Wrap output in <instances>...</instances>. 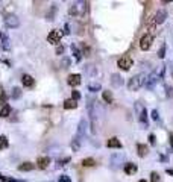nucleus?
I'll return each instance as SVG.
<instances>
[{
	"label": "nucleus",
	"instance_id": "24",
	"mask_svg": "<svg viewBox=\"0 0 173 182\" xmlns=\"http://www.w3.org/2000/svg\"><path fill=\"white\" fill-rule=\"evenodd\" d=\"M0 37H2V41H3V47L5 49H9V40L5 35V32H0Z\"/></svg>",
	"mask_w": 173,
	"mask_h": 182
},
{
	"label": "nucleus",
	"instance_id": "23",
	"mask_svg": "<svg viewBox=\"0 0 173 182\" xmlns=\"http://www.w3.org/2000/svg\"><path fill=\"white\" fill-rule=\"evenodd\" d=\"M155 82H157V76H151L149 79H147V84H146V87L151 90V88H154V87H155Z\"/></svg>",
	"mask_w": 173,
	"mask_h": 182
},
{
	"label": "nucleus",
	"instance_id": "20",
	"mask_svg": "<svg viewBox=\"0 0 173 182\" xmlns=\"http://www.w3.org/2000/svg\"><path fill=\"white\" fill-rule=\"evenodd\" d=\"M8 146H9L8 136H6V135H2V136H0V150H5Z\"/></svg>",
	"mask_w": 173,
	"mask_h": 182
},
{
	"label": "nucleus",
	"instance_id": "19",
	"mask_svg": "<svg viewBox=\"0 0 173 182\" xmlns=\"http://www.w3.org/2000/svg\"><path fill=\"white\" fill-rule=\"evenodd\" d=\"M9 112H11V106H9V105H3L2 109H0V117H2V119L8 117Z\"/></svg>",
	"mask_w": 173,
	"mask_h": 182
},
{
	"label": "nucleus",
	"instance_id": "37",
	"mask_svg": "<svg viewBox=\"0 0 173 182\" xmlns=\"http://www.w3.org/2000/svg\"><path fill=\"white\" fill-rule=\"evenodd\" d=\"M64 34H67V35L70 34V26H68V25H65V26H64Z\"/></svg>",
	"mask_w": 173,
	"mask_h": 182
},
{
	"label": "nucleus",
	"instance_id": "15",
	"mask_svg": "<svg viewBox=\"0 0 173 182\" xmlns=\"http://www.w3.org/2000/svg\"><path fill=\"white\" fill-rule=\"evenodd\" d=\"M111 84L112 85H115V87H121L123 85V79H121V76L120 75H111Z\"/></svg>",
	"mask_w": 173,
	"mask_h": 182
},
{
	"label": "nucleus",
	"instance_id": "41",
	"mask_svg": "<svg viewBox=\"0 0 173 182\" xmlns=\"http://www.w3.org/2000/svg\"><path fill=\"white\" fill-rule=\"evenodd\" d=\"M0 182H5V176L3 175H0Z\"/></svg>",
	"mask_w": 173,
	"mask_h": 182
},
{
	"label": "nucleus",
	"instance_id": "29",
	"mask_svg": "<svg viewBox=\"0 0 173 182\" xmlns=\"http://www.w3.org/2000/svg\"><path fill=\"white\" fill-rule=\"evenodd\" d=\"M151 182H160V175L157 172H152L151 173Z\"/></svg>",
	"mask_w": 173,
	"mask_h": 182
},
{
	"label": "nucleus",
	"instance_id": "26",
	"mask_svg": "<svg viewBox=\"0 0 173 182\" xmlns=\"http://www.w3.org/2000/svg\"><path fill=\"white\" fill-rule=\"evenodd\" d=\"M6 100V91H5V88H3V85H0V102H5Z\"/></svg>",
	"mask_w": 173,
	"mask_h": 182
},
{
	"label": "nucleus",
	"instance_id": "42",
	"mask_svg": "<svg viewBox=\"0 0 173 182\" xmlns=\"http://www.w3.org/2000/svg\"><path fill=\"white\" fill-rule=\"evenodd\" d=\"M138 182H146V181H144V179H140V181H138Z\"/></svg>",
	"mask_w": 173,
	"mask_h": 182
},
{
	"label": "nucleus",
	"instance_id": "6",
	"mask_svg": "<svg viewBox=\"0 0 173 182\" xmlns=\"http://www.w3.org/2000/svg\"><path fill=\"white\" fill-rule=\"evenodd\" d=\"M61 38H62V32L61 31H52L50 34H49V37H47V41L50 44H53V46H56V44H59Z\"/></svg>",
	"mask_w": 173,
	"mask_h": 182
},
{
	"label": "nucleus",
	"instance_id": "7",
	"mask_svg": "<svg viewBox=\"0 0 173 182\" xmlns=\"http://www.w3.org/2000/svg\"><path fill=\"white\" fill-rule=\"evenodd\" d=\"M166 18H167V11L166 9H160L154 15V23H155V25H161V23L166 21Z\"/></svg>",
	"mask_w": 173,
	"mask_h": 182
},
{
	"label": "nucleus",
	"instance_id": "17",
	"mask_svg": "<svg viewBox=\"0 0 173 182\" xmlns=\"http://www.w3.org/2000/svg\"><path fill=\"white\" fill-rule=\"evenodd\" d=\"M103 100H105V103H108V105H111V103L114 102V97H112V93H111V91H108V90L103 91Z\"/></svg>",
	"mask_w": 173,
	"mask_h": 182
},
{
	"label": "nucleus",
	"instance_id": "11",
	"mask_svg": "<svg viewBox=\"0 0 173 182\" xmlns=\"http://www.w3.org/2000/svg\"><path fill=\"white\" fill-rule=\"evenodd\" d=\"M137 153H138V156L144 158L147 153H149V147H147L146 144H141V143H138V144H137Z\"/></svg>",
	"mask_w": 173,
	"mask_h": 182
},
{
	"label": "nucleus",
	"instance_id": "32",
	"mask_svg": "<svg viewBox=\"0 0 173 182\" xmlns=\"http://www.w3.org/2000/svg\"><path fill=\"white\" fill-rule=\"evenodd\" d=\"M149 141H151L152 146L157 144V136H155V134H151V135H149Z\"/></svg>",
	"mask_w": 173,
	"mask_h": 182
},
{
	"label": "nucleus",
	"instance_id": "16",
	"mask_svg": "<svg viewBox=\"0 0 173 182\" xmlns=\"http://www.w3.org/2000/svg\"><path fill=\"white\" fill-rule=\"evenodd\" d=\"M64 108L65 109H75V108H78V102L73 100V99H67L64 102Z\"/></svg>",
	"mask_w": 173,
	"mask_h": 182
},
{
	"label": "nucleus",
	"instance_id": "8",
	"mask_svg": "<svg viewBox=\"0 0 173 182\" xmlns=\"http://www.w3.org/2000/svg\"><path fill=\"white\" fill-rule=\"evenodd\" d=\"M67 84L70 87H78L81 84V75H76V73H73L67 78Z\"/></svg>",
	"mask_w": 173,
	"mask_h": 182
},
{
	"label": "nucleus",
	"instance_id": "36",
	"mask_svg": "<svg viewBox=\"0 0 173 182\" xmlns=\"http://www.w3.org/2000/svg\"><path fill=\"white\" fill-rule=\"evenodd\" d=\"M167 96L169 97H173V88H167Z\"/></svg>",
	"mask_w": 173,
	"mask_h": 182
},
{
	"label": "nucleus",
	"instance_id": "28",
	"mask_svg": "<svg viewBox=\"0 0 173 182\" xmlns=\"http://www.w3.org/2000/svg\"><path fill=\"white\" fill-rule=\"evenodd\" d=\"M82 49H84V53H82V55H85V56H90V53H91V49H90V46H88V44H82Z\"/></svg>",
	"mask_w": 173,
	"mask_h": 182
},
{
	"label": "nucleus",
	"instance_id": "4",
	"mask_svg": "<svg viewBox=\"0 0 173 182\" xmlns=\"http://www.w3.org/2000/svg\"><path fill=\"white\" fill-rule=\"evenodd\" d=\"M132 64H134V61H132L131 56H121L117 61V67H120L121 70H126V72L132 68Z\"/></svg>",
	"mask_w": 173,
	"mask_h": 182
},
{
	"label": "nucleus",
	"instance_id": "2",
	"mask_svg": "<svg viewBox=\"0 0 173 182\" xmlns=\"http://www.w3.org/2000/svg\"><path fill=\"white\" fill-rule=\"evenodd\" d=\"M144 82H146V75H143V73L135 75L128 81V90L129 91H138L140 87L144 85Z\"/></svg>",
	"mask_w": 173,
	"mask_h": 182
},
{
	"label": "nucleus",
	"instance_id": "9",
	"mask_svg": "<svg viewBox=\"0 0 173 182\" xmlns=\"http://www.w3.org/2000/svg\"><path fill=\"white\" fill-rule=\"evenodd\" d=\"M49 164H50V158H47V156H41V158H38V161H37V167L41 169V170L47 169Z\"/></svg>",
	"mask_w": 173,
	"mask_h": 182
},
{
	"label": "nucleus",
	"instance_id": "31",
	"mask_svg": "<svg viewBox=\"0 0 173 182\" xmlns=\"http://www.w3.org/2000/svg\"><path fill=\"white\" fill-rule=\"evenodd\" d=\"M164 55H166V44L161 46V49H160V52H158V58H164Z\"/></svg>",
	"mask_w": 173,
	"mask_h": 182
},
{
	"label": "nucleus",
	"instance_id": "33",
	"mask_svg": "<svg viewBox=\"0 0 173 182\" xmlns=\"http://www.w3.org/2000/svg\"><path fill=\"white\" fill-rule=\"evenodd\" d=\"M59 182H71V179L68 176H61L59 178Z\"/></svg>",
	"mask_w": 173,
	"mask_h": 182
},
{
	"label": "nucleus",
	"instance_id": "34",
	"mask_svg": "<svg viewBox=\"0 0 173 182\" xmlns=\"http://www.w3.org/2000/svg\"><path fill=\"white\" fill-rule=\"evenodd\" d=\"M151 116H152V119H154V120H158V111H157V109H154Z\"/></svg>",
	"mask_w": 173,
	"mask_h": 182
},
{
	"label": "nucleus",
	"instance_id": "14",
	"mask_svg": "<svg viewBox=\"0 0 173 182\" xmlns=\"http://www.w3.org/2000/svg\"><path fill=\"white\" fill-rule=\"evenodd\" d=\"M34 169H35V164H32V163H23V164L18 166V170L20 172H31Z\"/></svg>",
	"mask_w": 173,
	"mask_h": 182
},
{
	"label": "nucleus",
	"instance_id": "40",
	"mask_svg": "<svg viewBox=\"0 0 173 182\" xmlns=\"http://www.w3.org/2000/svg\"><path fill=\"white\" fill-rule=\"evenodd\" d=\"M170 144L173 146V134H170Z\"/></svg>",
	"mask_w": 173,
	"mask_h": 182
},
{
	"label": "nucleus",
	"instance_id": "18",
	"mask_svg": "<svg viewBox=\"0 0 173 182\" xmlns=\"http://www.w3.org/2000/svg\"><path fill=\"white\" fill-rule=\"evenodd\" d=\"M87 128H88V123H87V120H84V119H82V120L79 122V129H78L81 136H82V135H85V132H87Z\"/></svg>",
	"mask_w": 173,
	"mask_h": 182
},
{
	"label": "nucleus",
	"instance_id": "39",
	"mask_svg": "<svg viewBox=\"0 0 173 182\" xmlns=\"http://www.w3.org/2000/svg\"><path fill=\"white\" fill-rule=\"evenodd\" d=\"M167 175H172L173 176V169H167Z\"/></svg>",
	"mask_w": 173,
	"mask_h": 182
},
{
	"label": "nucleus",
	"instance_id": "38",
	"mask_svg": "<svg viewBox=\"0 0 173 182\" xmlns=\"http://www.w3.org/2000/svg\"><path fill=\"white\" fill-rule=\"evenodd\" d=\"M62 52H64V47H58V50H56V53H58V55H61Z\"/></svg>",
	"mask_w": 173,
	"mask_h": 182
},
{
	"label": "nucleus",
	"instance_id": "5",
	"mask_svg": "<svg viewBox=\"0 0 173 182\" xmlns=\"http://www.w3.org/2000/svg\"><path fill=\"white\" fill-rule=\"evenodd\" d=\"M5 25H6L8 28H11V29H15V28H18V25H20V21H18V17H17V15H14V14H9V15H6V17H5Z\"/></svg>",
	"mask_w": 173,
	"mask_h": 182
},
{
	"label": "nucleus",
	"instance_id": "30",
	"mask_svg": "<svg viewBox=\"0 0 173 182\" xmlns=\"http://www.w3.org/2000/svg\"><path fill=\"white\" fill-rule=\"evenodd\" d=\"M71 99L78 102V100L81 99V93H79V91H76V90H75V91H71Z\"/></svg>",
	"mask_w": 173,
	"mask_h": 182
},
{
	"label": "nucleus",
	"instance_id": "13",
	"mask_svg": "<svg viewBox=\"0 0 173 182\" xmlns=\"http://www.w3.org/2000/svg\"><path fill=\"white\" fill-rule=\"evenodd\" d=\"M106 146H108V147H111V149H120V147H121V143H120V140H118V138L112 136V138H109V140H108Z\"/></svg>",
	"mask_w": 173,
	"mask_h": 182
},
{
	"label": "nucleus",
	"instance_id": "35",
	"mask_svg": "<svg viewBox=\"0 0 173 182\" xmlns=\"http://www.w3.org/2000/svg\"><path fill=\"white\" fill-rule=\"evenodd\" d=\"M62 65H64V67H65V65L68 67V65H70V58H64V59H62Z\"/></svg>",
	"mask_w": 173,
	"mask_h": 182
},
{
	"label": "nucleus",
	"instance_id": "22",
	"mask_svg": "<svg viewBox=\"0 0 173 182\" xmlns=\"http://www.w3.org/2000/svg\"><path fill=\"white\" fill-rule=\"evenodd\" d=\"M71 52H73V55L76 56V59H78V61H79V59L82 58V52H81V50H78V47H76L75 44L71 46Z\"/></svg>",
	"mask_w": 173,
	"mask_h": 182
},
{
	"label": "nucleus",
	"instance_id": "10",
	"mask_svg": "<svg viewBox=\"0 0 173 182\" xmlns=\"http://www.w3.org/2000/svg\"><path fill=\"white\" fill-rule=\"evenodd\" d=\"M21 82H23V85L26 87V88H31V87H34V84H35V79H34L31 75H24V76L21 78Z\"/></svg>",
	"mask_w": 173,
	"mask_h": 182
},
{
	"label": "nucleus",
	"instance_id": "1",
	"mask_svg": "<svg viewBox=\"0 0 173 182\" xmlns=\"http://www.w3.org/2000/svg\"><path fill=\"white\" fill-rule=\"evenodd\" d=\"M88 11H90V3L88 2H78L70 8V15L85 17V15H88Z\"/></svg>",
	"mask_w": 173,
	"mask_h": 182
},
{
	"label": "nucleus",
	"instance_id": "25",
	"mask_svg": "<svg viewBox=\"0 0 173 182\" xmlns=\"http://www.w3.org/2000/svg\"><path fill=\"white\" fill-rule=\"evenodd\" d=\"M88 90L91 93H96V91H100V84H90L88 85Z\"/></svg>",
	"mask_w": 173,
	"mask_h": 182
},
{
	"label": "nucleus",
	"instance_id": "3",
	"mask_svg": "<svg viewBox=\"0 0 173 182\" xmlns=\"http://www.w3.org/2000/svg\"><path fill=\"white\" fill-rule=\"evenodd\" d=\"M152 43H154V35L152 34H144L140 38V49L141 50H149L152 47Z\"/></svg>",
	"mask_w": 173,
	"mask_h": 182
},
{
	"label": "nucleus",
	"instance_id": "21",
	"mask_svg": "<svg viewBox=\"0 0 173 182\" xmlns=\"http://www.w3.org/2000/svg\"><path fill=\"white\" fill-rule=\"evenodd\" d=\"M82 166L84 167H94L96 166V161L93 158H85V159H82Z\"/></svg>",
	"mask_w": 173,
	"mask_h": 182
},
{
	"label": "nucleus",
	"instance_id": "27",
	"mask_svg": "<svg viewBox=\"0 0 173 182\" xmlns=\"http://www.w3.org/2000/svg\"><path fill=\"white\" fill-rule=\"evenodd\" d=\"M20 96H21V90L15 87V88L12 90V99H17V97H20Z\"/></svg>",
	"mask_w": 173,
	"mask_h": 182
},
{
	"label": "nucleus",
	"instance_id": "12",
	"mask_svg": "<svg viewBox=\"0 0 173 182\" xmlns=\"http://www.w3.org/2000/svg\"><path fill=\"white\" fill-rule=\"evenodd\" d=\"M123 170H125L126 175H134V173H137L138 169H137V164H134V163H128V164H125Z\"/></svg>",
	"mask_w": 173,
	"mask_h": 182
}]
</instances>
